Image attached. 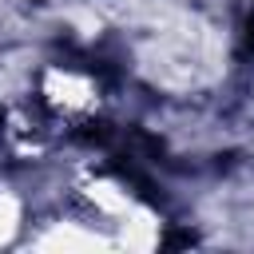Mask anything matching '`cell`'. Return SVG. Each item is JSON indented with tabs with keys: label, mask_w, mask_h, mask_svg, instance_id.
<instances>
[{
	"label": "cell",
	"mask_w": 254,
	"mask_h": 254,
	"mask_svg": "<svg viewBox=\"0 0 254 254\" xmlns=\"http://www.w3.org/2000/svg\"><path fill=\"white\" fill-rule=\"evenodd\" d=\"M40 95L44 103L60 115V119H87L99 107V87L91 75L71 71V67H44L40 79Z\"/></svg>",
	"instance_id": "obj_1"
},
{
	"label": "cell",
	"mask_w": 254,
	"mask_h": 254,
	"mask_svg": "<svg viewBox=\"0 0 254 254\" xmlns=\"http://www.w3.org/2000/svg\"><path fill=\"white\" fill-rule=\"evenodd\" d=\"M83 198L99 210V214H107V218H123L135 202H131V194L115 183V179H87L83 183Z\"/></svg>",
	"instance_id": "obj_2"
},
{
	"label": "cell",
	"mask_w": 254,
	"mask_h": 254,
	"mask_svg": "<svg viewBox=\"0 0 254 254\" xmlns=\"http://www.w3.org/2000/svg\"><path fill=\"white\" fill-rule=\"evenodd\" d=\"M119 226H123V246H131V250H147L159 242V218L143 206H131Z\"/></svg>",
	"instance_id": "obj_3"
},
{
	"label": "cell",
	"mask_w": 254,
	"mask_h": 254,
	"mask_svg": "<svg viewBox=\"0 0 254 254\" xmlns=\"http://www.w3.org/2000/svg\"><path fill=\"white\" fill-rule=\"evenodd\" d=\"M20 222H24V210H20V198L16 194H4L0 190V246H8L16 234H20Z\"/></svg>",
	"instance_id": "obj_4"
},
{
	"label": "cell",
	"mask_w": 254,
	"mask_h": 254,
	"mask_svg": "<svg viewBox=\"0 0 254 254\" xmlns=\"http://www.w3.org/2000/svg\"><path fill=\"white\" fill-rule=\"evenodd\" d=\"M44 246H64V250H91V246H107L95 234H79V230H56L44 238Z\"/></svg>",
	"instance_id": "obj_5"
}]
</instances>
